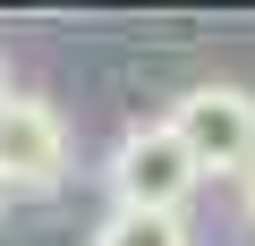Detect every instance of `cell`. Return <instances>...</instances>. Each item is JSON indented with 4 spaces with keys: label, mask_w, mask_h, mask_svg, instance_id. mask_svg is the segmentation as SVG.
I'll return each instance as SVG.
<instances>
[{
    "label": "cell",
    "mask_w": 255,
    "mask_h": 246,
    "mask_svg": "<svg viewBox=\"0 0 255 246\" xmlns=\"http://www.w3.org/2000/svg\"><path fill=\"white\" fill-rule=\"evenodd\" d=\"M170 128L187 136L204 178H255V93L247 85H187L170 102Z\"/></svg>",
    "instance_id": "6da1fadb"
},
{
    "label": "cell",
    "mask_w": 255,
    "mask_h": 246,
    "mask_svg": "<svg viewBox=\"0 0 255 246\" xmlns=\"http://www.w3.org/2000/svg\"><path fill=\"white\" fill-rule=\"evenodd\" d=\"M196 178L204 170L170 119H145V128H128L111 145V204H128V212H179Z\"/></svg>",
    "instance_id": "7a4b0ae2"
},
{
    "label": "cell",
    "mask_w": 255,
    "mask_h": 246,
    "mask_svg": "<svg viewBox=\"0 0 255 246\" xmlns=\"http://www.w3.org/2000/svg\"><path fill=\"white\" fill-rule=\"evenodd\" d=\"M60 178H68V119L60 102L17 85L0 102V195H43Z\"/></svg>",
    "instance_id": "3957f363"
},
{
    "label": "cell",
    "mask_w": 255,
    "mask_h": 246,
    "mask_svg": "<svg viewBox=\"0 0 255 246\" xmlns=\"http://www.w3.org/2000/svg\"><path fill=\"white\" fill-rule=\"evenodd\" d=\"M94 246H196V238H187L179 212H128V204H111L102 229H94Z\"/></svg>",
    "instance_id": "277c9868"
},
{
    "label": "cell",
    "mask_w": 255,
    "mask_h": 246,
    "mask_svg": "<svg viewBox=\"0 0 255 246\" xmlns=\"http://www.w3.org/2000/svg\"><path fill=\"white\" fill-rule=\"evenodd\" d=\"M9 93H17V85H9V60H0V102H9Z\"/></svg>",
    "instance_id": "5b68a950"
}]
</instances>
